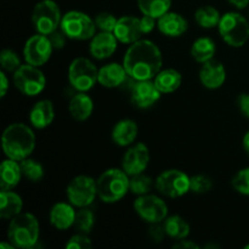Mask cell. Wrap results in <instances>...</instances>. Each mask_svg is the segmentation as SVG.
<instances>
[{"mask_svg": "<svg viewBox=\"0 0 249 249\" xmlns=\"http://www.w3.org/2000/svg\"><path fill=\"white\" fill-rule=\"evenodd\" d=\"M123 66L134 80H153L162 70V51L153 41L140 39L126 49Z\"/></svg>", "mask_w": 249, "mask_h": 249, "instance_id": "obj_1", "label": "cell"}, {"mask_svg": "<svg viewBox=\"0 0 249 249\" xmlns=\"http://www.w3.org/2000/svg\"><path fill=\"white\" fill-rule=\"evenodd\" d=\"M36 134L31 126L24 123H12L2 133V151L7 158L21 162L31 157L36 148Z\"/></svg>", "mask_w": 249, "mask_h": 249, "instance_id": "obj_2", "label": "cell"}, {"mask_svg": "<svg viewBox=\"0 0 249 249\" xmlns=\"http://www.w3.org/2000/svg\"><path fill=\"white\" fill-rule=\"evenodd\" d=\"M40 237V226L36 215L21 213L10 220L7 228V241L15 248L31 249L36 247Z\"/></svg>", "mask_w": 249, "mask_h": 249, "instance_id": "obj_3", "label": "cell"}, {"mask_svg": "<svg viewBox=\"0 0 249 249\" xmlns=\"http://www.w3.org/2000/svg\"><path fill=\"white\" fill-rule=\"evenodd\" d=\"M130 177L119 168H109L105 170L97 182V196L104 203H117L129 192Z\"/></svg>", "mask_w": 249, "mask_h": 249, "instance_id": "obj_4", "label": "cell"}, {"mask_svg": "<svg viewBox=\"0 0 249 249\" xmlns=\"http://www.w3.org/2000/svg\"><path fill=\"white\" fill-rule=\"evenodd\" d=\"M221 39L232 48H242L249 39V22L238 12H226L218 26Z\"/></svg>", "mask_w": 249, "mask_h": 249, "instance_id": "obj_5", "label": "cell"}, {"mask_svg": "<svg viewBox=\"0 0 249 249\" xmlns=\"http://www.w3.org/2000/svg\"><path fill=\"white\" fill-rule=\"evenodd\" d=\"M60 28L68 39L84 41L90 40L96 34L97 27L95 24V19L83 11L72 10L62 16Z\"/></svg>", "mask_w": 249, "mask_h": 249, "instance_id": "obj_6", "label": "cell"}, {"mask_svg": "<svg viewBox=\"0 0 249 249\" xmlns=\"http://www.w3.org/2000/svg\"><path fill=\"white\" fill-rule=\"evenodd\" d=\"M62 16L57 2L53 0H41L34 6L32 12V23L36 33L49 36L60 28Z\"/></svg>", "mask_w": 249, "mask_h": 249, "instance_id": "obj_7", "label": "cell"}, {"mask_svg": "<svg viewBox=\"0 0 249 249\" xmlns=\"http://www.w3.org/2000/svg\"><path fill=\"white\" fill-rule=\"evenodd\" d=\"M97 77L99 70L89 58L77 57L71 62L68 68V80L77 91H89L97 83Z\"/></svg>", "mask_w": 249, "mask_h": 249, "instance_id": "obj_8", "label": "cell"}, {"mask_svg": "<svg viewBox=\"0 0 249 249\" xmlns=\"http://www.w3.org/2000/svg\"><path fill=\"white\" fill-rule=\"evenodd\" d=\"M14 84L21 94L32 97L44 91L46 78L40 67L26 63L14 73Z\"/></svg>", "mask_w": 249, "mask_h": 249, "instance_id": "obj_9", "label": "cell"}, {"mask_svg": "<svg viewBox=\"0 0 249 249\" xmlns=\"http://www.w3.org/2000/svg\"><path fill=\"white\" fill-rule=\"evenodd\" d=\"M155 187L162 196L180 198L190 192V177L179 169H168L155 180Z\"/></svg>", "mask_w": 249, "mask_h": 249, "instance_id": "obj_10", "label": "cell"}, {"mask_svg": "<svg viewBox=\"0 0 249 249\" xmlns=\"http://www.w3.org/2000/svg\"><path fill=\"white\" fill-rule=\"evenodd\" d=\"M66 195L70 203L77 208H85L94 203L97 196V182L88 175H78L67 185Z\"/></svg>", "mask_w": 249, "mask_h": 249, "instance_id": "obj_11", "label": "cell"}, {"mask_svg": "<svg viewBox=\"0 0 249 249\" xmlns=\"http://www.w3.org/2000/svg\"><path fill=\"white\" fill-rule=\"evenodd\" d=\"M134 211L148 224L163 223L168 216V206L165 201L151 194L138 196L134 201Z\"/></svg>", "mask_w": 249, "mask_h": 249, "instance_id": "obj_12", "label": "cell"}, {"mask_svg": "<svg viewBox=\"0 0 249 249\" xmlns=\"http://www.w3.org/2000/svg\"><path fill=\"white\" fill-rule=\"evenodd\" d=\"M53 48L48 36L36 33L28 38L23 46V57L26 63L41 67L50 60Z\"/></svg>", "mask_w": 249, "mask_h": 249, "instance_id": "obj_13", "label": "cell"}, {"mask_svg": "<svg viewBox=\"0 0 249 249\" xmlns=\"http://www.w3.org/2000/svg\"><path fill=\"white\" fill-rule=\"evenodd\" d=\"M150 160V150L145 143H133L131 146H129L126 152L124 153L123 160H122V169L129 177L141 174L147 169Z\"/></svg>", "mask_w": 249, "mask_h": 249, "instance_id": "obj_14", "label": "cell"}, {"mask_svg": "<svg viewBox=\"0 0 249 249\" xmlns=\"http://www.w3.org/2000/svg\"><path fill=\"white\" fill-rule=\"evenodd\" d=\"M162 92L153 80H135L131 85L130 101L138 108H150L160 101Z\"/></svg>", "mask_w": 249, "mask_h": 249, "instance_id": "obj_15", "label": "cell"}, {"mask_svg": "<svg viewBox=\"0 0 249 249\" xmlns=\"http://www.w3.org/2000/svg\"><path fill=\"white\" fill-rule=\"evenodd\" d=\"M117 46H118V39L112 32L100 31L90 39L89 51L95 60L102 61L111 57L116 53Z\"/></svg>", "mask_w": 249, "mask_h": 249, "instance_id": "obj_16", "label": "cell"}, {"mask_svg": "<svg viewBox=\"0 0 249 249\" xmlns=\"http://www.w3.org/2000/svg\"><path fill=\"white\" fill-rule=\"evenodd\" d=\"M113 34L119 43L126 45L140 40L143 36L140 18L135 16H122L121 18H118Z\"/></svg>", "mask_w": 249, "mask_h": 249, "instance_id": "obj_17", "label": "cell"}, {"mask_svg": "<svg viewBox=\"0 0 249 249\" xmlns=\"http://www.w3.org/2000/svg\"><path fill=\"white\" fill-rule=\"evenodd\" d=\"M226 80V70L224 65L215 58L202 63L199 70V82L209 90L219 89Z\"/></svg>", "mask_w": 249, "mask_h": 249, "instance_id": "obj_18", "label": "cell"}, {"mask_svg": "<svg viewBox=\"0 0 249 249\" xmlns=\"http://www.w3.org/2000/svg\"><path fill=\"white\" fill-rule=\"evenodd\" d=\"M75 215H77V212L72 203L58 202L51 207L50 213H49V221L55 229L65 231L70 228H73Z\"/></svg>", "mask_w": 249, "mask_h": 249, "instance_id": "obj_19", "label": "cell"}, {"mask_svg": "<svg viewBox=\"0 0 249 249\" xmlns=\"http://www.w3.org/2000/svg\"><path fill=\"white\" fill-rule=\"evenodd\" d=\"M157 28L163 36L169 38H178L186 33L189 23L182 15L168 11L157 19Z\"/></svg>", "mask_w": 249, "mask_h": 249, "instance_id": "obj_20", "label": "cell"}, {"mask_svg": "<svg viewBox=\"0 0 249 249\" xmlns=\"http://www.w3.org/2000/svg\"><path fill=\"white\" fill-rule=\"evenodd\" d=\"M128 78L129 75L123 63L121 65V63L112 62L99 68L97 83L107 89H114V88L122 87Z\"/></svg>", "mask_w": 249, "mask_h": 249, "instance_id": "obj_21", "label": "cell"}, {"mask_svg": "<svg viewBox=\"0 0 249 249\" xmlns=\"http://www.w3.org/2000/svg\"><path fill=\"white\" fill-rule=\"evenodd\" d=\"M29 123L33 128L45 129L51 125L55 119V107L50 100H40L32 107L28 114Z\"/></svg>", "mask_w": 249, "mask_h": 249, "instance_id": "obj_22", "label": "cell"}, {"mask_svg": "<svg viewBox=\"0 0 249 249\" xmlns=\"http://www.w3.org/2000/svg\"><path fill=\"white\" fill-rule=\"evenodd\" d=\"M139 134V126L133 119H122L112 129V141L121 147H129L135 142Z\"/></svg>", "mask_w": 249, "mask_h": 249, "instance_id": "obj_23", "label": "cell"}, {"mask_svg": "<svg viewBox=\"0 0 249 249\" xmlns=\"http://www.w3.org/2000/svg\"><path fill=\"white\" fill-rule=\"evenodd\" d=\"M68 111L74 121L85 122L94 112V101L87 92L77 91V94L71 97Z\"/></svg>", "mask_w": 249, "mask_h": 249, "instance_id": "obj_24", "label": "cell"}, {"mask_svg": "<svg viewBox=\"0 0 249 249\" xmlns=\"http://www.w3.org/2000/svg\"><path fill=\"white\" fill-rule=\"evenodd\" d=\"M22 169L21 163L18 160L6 158L2 160L1 167H0V189L1 191H9L14 190L21 181Z\"/></svg>", "mask_w": 249, "mask_h": 249, "instance_id": "obj_25", "label": "cell"}, {"mask_svg": "<svg viewBox=\"0 0 249 249\" xmlns=\"http://www.w3.org/2000/svg\"><path fill=\"white\" fill-rule=\"evenodd\" d=\"M23 199L12 190L0 192V218L2 220H11L22 213Z\"/></svg>", "mask_w": 249, "mask_h": 249, "instance_id": "obj_26", "label": "cell"}, {"mask_svg": "<svg viewBox=\"0 0 249 249\" xmlns=\"http://www.w3.org/2000/svg\"><path fill=\"white\" fill-rule=\"evenodd\" d=\"M153 82L162 94H172L177 91L181 85L182 75L175 68H165L160 71Z\"/></svg>", "mask_w": 249, "mask_h": 249, "instance_id": "obj_27", "label": "cell"}, {"mask_svg": "<svg viewBox=\"0 0 249 249\" xmlns=\"http://www.w3.org/2000/svg\"><path fill=\"white\" fill-rule=\"evenodd\" d=\"M215 51L216 46L213 39L209 38V36H201L194 41L190 53L196 62L204 63L207 61L213 60Z\"/></svg>", "mask_w": 249, "mask_h": 249, "instance_id": "obj_28", "label": "cell"}, {"mask_svg": "<svg viewBox=\"0 0 249 249\" xmlns=\"http://www.w3.org/2000/svg\"><path fill=\"white\" fill-rule=\"evenodd\" d=\"M163 225H164L167 236L173 240H184L189 237L191 232L190 224L180 215L167 216V219L163 221Z\"/></svg>", "mask_w": 249, "mask_h": 249, "instance_id": "obj_29", "label": "cell"}, {"mask_svg": "<svg viewBox=\"0 0 249 249\" xmlns=\"http://www.w3.org/2000/svg\"><path fill=\"white\" fill-rule=\"evenodd\" d=\"M221 16L218 9L211 5H204V6L198 7L195 12V19L197 24L204 29H212L219 26Z\"/></svg>", "mask_w": 249, "mask_h": 249, "instance_id": "obj_30", "label": "cell"}, {"mask_svg": "<svg viewBox=\"0 0 249 249\" xmlns=\"http://www.w3.org/2000/svg\"><path fill=\"white\" fill-rule=\"evenodd\" d=\"M138 6L142 15L158 19L169 11L172 0H138Z\"/></svg>", "mask_w": 249, "mask_h": 249, "instance_id": "obj_31", "label": "cell"}, {"mask_svg": "<svg viewBox=\"0 0 249 249\" xmlns=\"http://www.w3.org/2000/svg\"><path fill=\"white\" fill-rule=\"evenodd\" d=\"M153 186H155V180L151 177H148V175L143 174V173L130 177L129 191L131 194L136 195V196H142V195L150 194Z\"/></svg>", "mask_w": 249, "mask_h": 249, "instance_id": "obj_32", "label": "cell"}, {"mask_svg": "<svg viewBox=\"0 0 249 249\" xmlns=\"http://www.w3.org/2000/svg\"><path fill=\"white\" fill-rule=\"evenodd\" d=\"M95 226V215L88 207L85 208H79L75 215L74 225L73 228L80 233H87L89 235Z\"/></svg>", "mask_w": 249, "mask_h": 249, "instance_id": "obj_33", "label": "cell"}, {"mask_svg": "<svg viewBox=\"0 0 249 249\" xmlns=\"http://www.w3.org/2000/svg\"><path fill=\"white\" fill-rule=\"evenodd\" d=\"M22 174L26 179L32 182H39L44 178V168L38 160L28 157L26 160H21Z\"/></svg>", "mask_w": 249, "mask_h": 249, "instance_id": "obj_34", "label": "cell"}, {"mask_svg": "<svg viewBox=\"0 0 249 249\" xmlns=\"http://www.w3.org/2000/svg\"><path fill=\"white\" fill-rule=\"evenodd\" d=\"M0 65L5 72L15 73L21 67L22 62L16 51L11 50V49H4L0 53Z\"/></svg>", "mask_w": 249, "mask_h": 249, "instance_id": "obj_35", "label": "cell"}, {"mask_svg": "<svg viewBox=\"0 0 249 249\" xmlns=\"http://www.w3.org/2000/svg\"><path fill=\"white\" fill-rule=\"evenodd\" d=\"M213 187V181L207 175H194L190 177V191L197 195H204Z\"/></svg>", "mask_w": 249, "mask_h": 249, "instance_id": "obj_36", "label": "cell"}, {"mask_svg": "<svg viewBox=\"0 0 249 249\" xmlns=\"http://www.w3.org/2000/svg\"><path fill=\"white\" fill-rule=\"evenodd\" d=\"M232 187L243 196H249V167L243 168L233 177Z\"/></svg>", "mask_w": 249, "mask_h": 249, "instance_id": "obj_37", "label": "cell"}, {"mask_svg": "<svg viewBox=\"0 0 249 249\" xmlns=\"http://www.w3.org/2000/svg\"><path fill=\"white\" fill-rule=\"evenodd\" d=\"M94 19L97 29H100L101 32H112V33L118 22V18L109 12H100Z\"/></svg>", "mask_w": 249, "mask_h": 249, "instance_id": "obj_38", "label": "cell"}, {"mask_svg": "<svg viewBox=\"0 0 249 249\" xmlns=\"http://www.w3.org/2000/svg\"><path fill=\"white\" fill-rule=\"evenodd\" d=\"M92 247V242L87 233L78 232L77 235L72 236L66 243L67 249H89Z\"/></svg>", "mask_w": 249, "mask_h": 249, "instance_id": "obj_39", "label": "cell"}, {"mask_svg": "<svg viewBox=\"0 0 249 249\" xmlns=\"http://www.w3.org/2000/svg\"><path fill=\"white\" fill-rule=\"evenodd\" d=\"M148 236H150L151 240L156 243H160L164 240V237L167 236L165 232L164 225L162 223L157 224H150V229H148Z\"/></svg>", "mask_w": 249, "mask_h": 249, "instance_id": "obj_40", "label": "cell"}, {"mask_svg": "<svg viewBox=\"0 0 249 249\" xmlns=\"http://www.w3.org/2000/svg\"><path fill=\"white\" fill-rule=\"evenodd\" d=\"M48 36L49 39H50L53 50H61V49L65 48L66 40H67V36L61 31V28L53 31V33L49 34Z\"/></svg>", "mask_w": 249, "mask_h": 249, "instance_id": "obj_41", "label": "cell"}, {"mask_svg": "<svg viewBox=\"0 0 249 249\" xmlns=\"http://www.w3.org/2000/svg\"><path fill=\"white\" fill-rule=\"evenodd\" d=\"M237 106L240 109L241 114L245 116L246 118H249V94L243 92L240 94L237 97Z\"/></svg>", "mask_w": 249, "mask_h": 249, "instance_id": "obj_42", "label": "cell"}, {"mask_svg": "<svg viewBox=\"0 0 249 249\" xmlns=\"http://www.w3.org/2000/svg\"><path fill=\"white\" fill-rule=\"evenodd\" d=\"M155 17H151V16H147V15H143L142 17L140 18V22H141V29H142L143 34H150L151 32L155 29L156 24H157V22H156Z\"/></svg>", "mask_w": 249, "mask_h": 249, "instance_id": "obj_43", "label": "cell"}, {"mask_svg": "<svg viewBox=\"0 0 249 249\" xmlns=\"http://www.w3.org/2000/svg\"><path fill=\"white\" fill-rule=\"evenodd\" d=\"M10 88V82L9 78H7L6 72L5 71H1L0 72V96L5 97L7 94V90Z\"/></svg>", "mask_w": 249, "mask_h": 249, "instance_id": "obj_44", "label": "cell"}, {"mask_svg": "<svg viewBox=\"0 0 249 249\" xmlns=\"http://www.w3.org/2000/svg\"><path fill=\"white\" fill-rule=\"evenodd\" d=\"M173 248H182V249H199L201 246L197 245L196 242L191 240H187V238H184V240H179L177 243L173 245Z\"/></svg>", "mask_w": 249, "mask_h": 249, "instance_id": "obj_45", "label": "cell"}, {"mask_svg": "<svg viewBox=\"0 0 249 249\" xmlns=\"http://www.w3.org/2000/svg\"><path fill=\"white\" fill-rule=\"evenodd\" d=\"M229 2L237 9H245L249 5V0H229Z\"/></svg>", "mask_w": 249, "mask_h": 249, "instance_id": "obj_46", "label": "cell"}, {"mask_svg": "<svg viewBox=\"0 0 249 249\" xmlns=\"http://www.w3.org/2000/svg\"><path fill=\"white\" fill-rule=\"evenodd\" d=\"M243 148H245L246 153L249 156V131L246 133V135L243 136V141H242Z\"/></svg>", "mask_w": 249, "mask_h": 249, "instance_id": "obj_47", "label": "cell"}, {"mask_svg": "<svg viewBox=\"0 0 249 249\" xmlns=\"http://www.w3.org/2000/svg\"><path fill=\"white\" fill-rule=\"evenodd\" d=\"M0 248H1V249H2V248L12 249V248H15V246L12 245V243L9 241V242H1V243H0Z\"/></svg>", "mask_w": 249, "mask_h": 249, "instance_id": "obj_48", "label": "cell"}, {"mask_svg": "<svg viewBox=\"0 0 249 249\" xmlns=\"http://www.w3.org/2000/svg\"><path fill=\"white\" fill-rule=\"evenodd\" d=\"M246 249H249V245H247V246H246V247H245Z\"/></svg>", "mask_w": 249, "mask_h": 249, "instance_id": "obj_49", "label": "cell"}]
</instances>
